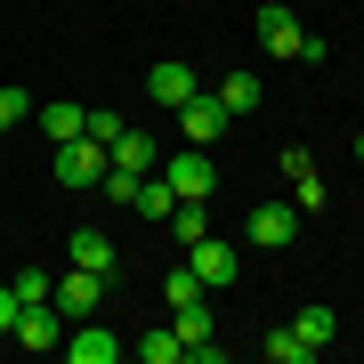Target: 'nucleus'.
I'll list each match as a JSON object with an SVG mask.
<instances>
[{
    "label": "nucleus",
    "mask_w": 364,
    "mask_h": 364,
    "mask_svg": "<svg viewBox=\"0 0 364 364\" xmlns=\"http://www.w3.org/2000/svg\"><path fill=\"white\" fill-rule=\"evenodd\" d=\"M154 170L170 178V195H178V203H210V195H219V162H210L203 146H178V154H162Z\"/></svg>",
    "instance_id": "nucleus-1"
},
{
    "label": "nucleus",
    "mask_w": 364,
    "mask_h": 364,
    "mask_svg": "<svg viewBox=\"0 0 364 364\" xmlns=\"http://www.w3.org/2000/svg\"><path fill=\"white\" fill-rule=\"evenodd\" d=\"M170 332L186 340V356H195V364H219V356H227V348H219V324H210V299H203V291L170 308Z\"/></svg>",
    "instance_id": "nucleus-2"
},
{
    "label": "nucleus",
    "mask_w": 364,
    "mask_h": 364,
    "mask_svg": "<svg viewBox=\"0 0 364 364\" xmlns=\"http://www.w3.org/2000/svg\"><path fill=\"white\" fill-rule=\"evenodd\" d=\"M243 243H259V251H291L299 243V203H259L243 219Z\"/></svg>",
    "instance_id": "nucleus-3"
},
{
    "label": "nucleus",
    "mask_w": 364,
    "mask_h": 364,
    "mask_svg": "<svg viewBox=\"0 0 364 364\" xmlns=\"http://www.w3.org/2000/svg\"><path fill=\"white\" fill-rule=\"evenodd\" d=\"M186 267H195L203 291H219V284H235V275H243V251L219 243V235H203V243H186Z\"/></svg>",
    "instance_id": "nucleus-4"
},
{
    "label": "nucleus",
    "mask_w": 364,
    "mask_h": 364,
    "mask_svg": "<svg viewBox=\"0 0 364 364\" xmlns=\"http://www.w3.org/2000/svg\"><path fill=\"white\" fill-rule=\"evenodd\" d=\"M227 122H235V114H227L210 90H195V97L178 105V138H186V146H219V138H227Z\"/></svg>",
    "instance_id": "nucleus-5"
},
{
    "label": "nucleus",
    "mask_w": 364,
    "mask_h": 364,
    "mask_svg": "<svg viewBox=\"0 0 364 364\" xmlns=\"http://www.w3.org/2000/svg\"><path fill=\"white\" fill-rule=\"evenodd\" d=\"M65 356H73V364H122V356H130V340H122L114 324H97V316H81L73 340H65Z\"/></svg>",
    "instance_id": "nucleus-6"
},
{
    "label": "nucleus",
    "mask_w": 364,
    "mask_h": 364,
    "mask_svg": "<svg viewBox=\"0 0 364 364\" xmlns=\"http://www.w3.org/2000/svg\"><path fill=\"white\" fill-rule=\"evenodd\" d=\"M97 178H105V146H97L90 130L57 146V186H97Z\"/></svg>",
    "instance_id": "nucleus-7"
},
{
    "label": "nucleus",
    "mask_w": 364,
    "mask_h": 364,
    "mask_svg": "<svg viewBox=\"0 0 364 364\" xmlns=\"http://www.w3.org/2000/svg\"><path fill=\"white\" fill-rule=\"evenodd\" d=\"M57 316H65V324H81V316H97V299H105V275L97 267H73V275H57Z\"/></svg>",
    "instance_id": "nucleus-8"
},
{
    "label": "nucleus",
    "mask_w": 364,
    "mask_h": 364,
    "mask_svg": "<svg viewBox=\"0 0 364 364\" xmlns=\"http://www.w3.org/2000/svg\"><path fill=\"white\" fill-rule=\"evenodd\" d=\"M9 340H16V348H33V356H41V348H65V316H57V299H33V308L16 316Z\"/></svg>",
    "instance_id": "nucleus-9"
},
{
    "label": "nucleus",
    "mask_w": 364,
    "mask_h": 364,
    "mask_svg": "<svg viewBox=\"0 0 364 364\" xmlns=\"http://www.w3.org/2000/svg\"><path fill=\"white\" fill-rule=\"evenodd\" d=\"M146 90H154V105H170V114H178V105L195 97L203 81H195V65H178V57H162V65L146 73Z\"/></svg>",
    "instance_id": "nucleus-10"
},
{
    "label": "nucleus",
    "mask_w": 364,
    "mask_h": 364,
    "mask_svg": "<svg viewBox=\"0 0 364 364\" xmlns=\"http://www.w3.org/2000/svg\"><path fill=\"white\" fill-rule=\"evenodd\" d=\"M259 41H267V57H299L308 33H299V16L284 9V0H267V9H259Z\"/></svg>",
    "instance_id": "nucleus-11"
},
{
    "label": "nucleus",
    "mask_w": 364,
    "mask_h": 364,
    "mask_svg": "<svg viewBox=\"0 0 364 364\" xmlns=\"http://www.w3.org/2000/svg\"><path fill=\"white\" fill-rule=\"evenodd\" d=\"M65 259H73V267H97V275H114V235H105V227H73Z\"/></svg>",
    "instance_id": "nucleus-12"
},
{
    "label": "nucleus",
    "mask_w": 364,
    "mask_h": 364,
    "mask_svg": "<svg viewBox=\"0 0 364 364\" xmlns=\"http://www.w3.org/2000/svg\"><path fill=\"white\" fill-rule=\"evenodd\" d=\"M259 356H267V364H316L324 348H316V340H299V324H275V332L259 340Z\"/></svg>",
    "instance_id": "nucleus-13"
},
{
    "label": "nucleus",
    "mask_w": 364,
    "mask_h": 364,
    "mask_svg": "<svg viewBox=\"0 0 364 364\" xmlns=\"http://www.w3.org/2000/svg\"><path fill=\"white\" fill-rule=\"evenodd\" d=\"M33 122H41V138H49V146H65V138H81L90 105H65V97H57V105H33Z\"/></svg>",
    "instance_id": "nucleus-14"
},
{
    "label": "nucleus",
    "mask_w": 364,
    "mask_h": 364,
    "mask_svg": "<svg viewBox=\"0 0 364 364\" xmlns=\"http://www.w3.org/2000/svg\"><path fill=\"white\" fill-rule=\"evenodd\" d=\"M105 162H114V170H138V178H146V170H154L162 154H154V138H138V130H130V122H122V138H114V146H105Z\"/></svg>",
    "instance_id": "nucleus-15"
},
{
    "label": "nucleus",
    "mask_w": 364,
    "mask_h": 364,
    "mask_svg": "<svg viewBox=\"0 0 364 364\" xmlns=\"http://www.w3.org/2000/svg\"><path fill=\"white\" fill-rule=\"evenodd\" d=\"M130 210H146V219H170V210H178V195H170L162 170H146V178L130 186Z\"/></svg>",
    "instance_id": "nucleus-16"
},
{
    "label": "nucleus",
    "mask_w": 364,
    "mask_h": 364,
    "mask_svg": "<svg viewBox=\"0 0 364 364\" xmlns=\"http://www.w3.org/2000/svg\"><path fill=\"white\" fill-rule=\"evenodd\" d=\"M130 356H138V364H186V340H178V332H138Z\"/></svg>",
    "instance_id": "nucleus-17"
},
{
    "label": "nucleus",
    "mask_w": 364,
    "mask_h": 364,
    "mask_svg": "<svg viewBox=\"0 0 364 364\" xmlns=\"http://www.w3.org/2000/svg\"><path fill=\"white\" fill-rule=\"evenodd\" d=\"M210 97H219V105H227L235 122H243L251 105H259V73H227V81H219V90H210Z\"/></svg>",
    "instance_id": "nucleus-18"
},
{
    "label": "nucleus",
    "mask_w": 364,
    "mask_h": 364,
    "mask_svg": "<svg viewBox=\"0 0 364 364\" xmlns=\"http://www.w3.org/2000/svg\"><path fill=\"white\" fill-rule=\"evenodd\" d=\"M291 324H299V340H316V348H332V332H340V316L324 308V299H308V308H299Z\"/></svg>",
    "instance_id": "nucleus-19"
},
{
    "label": "nucleus",
    "mask_w": 364,
    "mask_h": 364,
    "mask_svg": "<svg viewBox=\"0 0 364 364\" xmlns=\"http://www.w3.org/2000/svg\"><path fill=\"white\" fill-rule=\"evenodd\" d=\"M170 235H178V243H203V235H210V210L203 203H178V210H170Z\"/></svg>",
    "instance_id": "nucleus-20"
},
{
    "label": "nucleus",
    "mask_w": 364,
    "mask_h": 364,
    "mask_svg": "<svg viewBox=\"0 0 364 364\" xmlns=\"http://www.w3.org/2000/svg\"><path fill=\"white\" fill-rule=\"evenodd\" d=\"M9 284H16V299H25V308H33V299H49V291H57V275H41V267H16Z\"/></svg>",
    "instance_id": "nucleus-21"
},
{
    "label": "nucleus",
    "mask_w": 364,
    "mask_h": 364,
    "mask_svg": "<svg viewBox=\"0 0 364 364\" xmlns=\"http://www.w3.org/2000/svg\"><path fill=\"white\" fill-rule=\"evenodd\" d=\"M291 203H299V210H324V178H316V170H299V178H291Z\"/></svg>",
    "instance_id": "nucleus-22"
},
{
    "label": "nucleus",
    "mask_w": 364,
    "mask_h": 364,
    "mask_svg": "<svg viewBox=\"0 0 364 364\" xmlns=\"http://www.w3.org/2000/svg\"><path fill=\"white\" fill-rule=\"evenodd\" d=\"M81 130H90L97 146H114V138H122V114H105V105H90V122H81Z\"/></svg>",
    "instance_id": "nucleus-23"
},
{
    "label": "nucleus",
    "mask_w": 364,
    "mask_h": 364,
    "mask_svg": "<svg viewBox=\"0 0 364 364\" xmlns=\"http://www.w3.org/2000/svg\"><path fill=\"white\" fill-rule=\"evenodd\" d=\"M16 316H25V299H16V284H0V340L16 332Z\"/></svg>",
    "instance_id": "nucleus-24"
},
{
    "label": "nucleus",
    "mask_w": 364,
    "mask_h": 364,
    "mask_svg": "<svg viewBox=\"0 0 364 364\" xmlns=\"http://www.w3.org/2000/svg\"><path fill=\"white\" fill-rule=\"evenodd\" d=\"M356 162H364V130H356Z\"/></svg>",
    "instance_id": "nucleus-25"
},
{
    "label": "nucleus",
    "mask_w": 364,
    "mask_h": 364,
    "mask_svg": "<svg viewBox=\"0 0 364 364\" xmlns=\"http://www.w3.org/2000/svg\"><path fill=\"white\" fill-rule=\"evenodd\" d=\"M0 130H9V114H0Z\"/></svg>",
    "instance_id": "nucleus-26"
}]
</instances>
